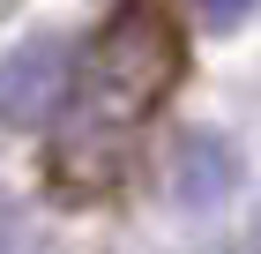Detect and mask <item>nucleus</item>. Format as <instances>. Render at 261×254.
Wrapping results in <instances>:
<instances>
[{
  "instance_id": "obj_2",
  "label": "nucleus",
  "mask_w": 261,
  "mask_h": 254,
  "mask_svg": "<svg viewBox=\"0 0 261 254\" xmlns=\"http://www.w3.org/2000/svg\"><path fill=\"white\" fill-rule=\"evenodd\" d=\"M201 8H209V15H217V22H239L246 8H254V0H201Z\"/></svg>"
},
{
  "instance_id": "obj_1",
  "label": "nucleus",
  "mask_w": 261,
  "mask_h": 254,
  "mask_svg": "<svg viewBox=\"0 0 261 254\" xmlns=\"http://www.w3.org/2000/svg\"><path fill=\"white\" fill-rule=\"evenodd\" d=\"M187 82V15L179 0H112V15L82 38L67 67V135L75 150L135 135L142 120H157L164 98Z\"/></svg>"
}]
</instances>
